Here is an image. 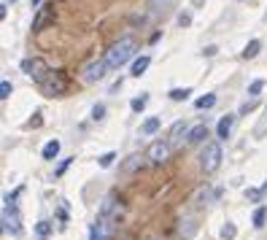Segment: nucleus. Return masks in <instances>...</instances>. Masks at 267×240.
I'll return each instance as SVG.
<instances>
[{
	"label": "nucleus",
	"instance_id": "20",
	"mask_svg": "<svg viewBox=\"0 0 267 240\" xmlns=\"http://www.w3.org/2000/svg\"><path fill=\"white\" fill-rule=\"evenodd\" d=\"M89 238H92V240H111L108 232H103V230H100V224H95V227L89 230Z\"/></svg>",
	"mask_w": 267,
	"mask_h": 240
},
{
	"label": "nucleus",
	"instance_id": "11",
	"mask_svg": "<svg viewBox=\"0 0 267 240\" xmlns=\"http://www.w3.org/2000/svg\"><path fill=\"white\" fill-rule=\"evenodd\" d=\"M184 132H186V122H176V124L170 127V132H168V143H170V146H176L178 141H181Z\"/></svg>",
	"mask_w": 267,
	"mask_h": 240
},
{
	"label": "nucleus",
	"instance_id": "26",
	"mask_svg": "<svg viewBox=\"0 0 267 240\" xmlns=\"http://www.w3.org/2000/svg\"><path fill=\"white\" fill-rule=\"evenodd\" d=\"M113 159H116V154H113V151H108V154H103L100 157V168H111V162Z\"/></svg>",
	"mask_w": 267,
	"mask_h": 240
},
{
	"label": "nucleus",
	"instance_id": "5",
	"mask_svg": "<svg viewBox=\"0 0 267 240\" xmlns=\"http://www.w3.org/2000/svg\"><path fill=\"white\" fill-rule=\"evenodd\" d=\"M22 73H27L35 84H41L46 78V73H49V65L41 57H27V59H22Z\"/></svg>",
	"mask_w": 267,
	"mask_h": 240
},
{
	"label": "nucleus",
	"instance_id": "31",
	"mask_svg": "<svg viewBox=\"0 0 267 240\" xmlns=\"http://www.w3.org/2000/svg\"><path fill=\"white\" fill-rule=\"evenodd\" d=\"M68 165H70V159H65V162H62V165H59V170H57V176H62V173H65V168H68Z\"/></svg>",
	"mask_w": 267,
	"mask_h": 240
},
{
	"label": "nucleus",
	"instance_id": "9",
	"mask_svg": "<svg viewBox=\"0 0 267 240\" xmlns=\"http://www.w3.org/2000/svg\"><path fill=\"white\" fill-rule=\"evenodd\" d=\"M232 124H235V116H232V113H227V116L219 119V124H216V135H219V141H227V138H230Z\"/></svg>",
	"mask_w": 267,
	"mask_h": 240
},
{
	"label": "nucleus",
	"instance_id": "18",
	"mask_svg": "<svg viewBox=\"0 0 267 240\" xmlns=\"http://www.w3.org/2000/svg\"><path fill=\"white\" fill-rule=\"evenodd\" d=\"M192 95L189 86H184V89H170V100H176V103H181V100H186Z\"/></svg>",
	"mask_w": 267,
	"mask_h": 240
},
{
	"label": "nucleus",
	"instance_id": "19",
	"mask_svg": "<svg viewBox=\"0 0 267 240\" xmlns=\"http://www.w3.org/2000/svg\"><path fill=\"white\" fill-rule=\"evenodd\" d=\"M265 222H267V208H257V213H254V227H257V230H262Z\"/></svg>",
	"mask_w": 267,
	"mask_h": 240
},
{
	"label": "nucleus",
	"instance_id": "10",
	"mask_svg": "<svg viewBox=\"0 0 267 240\" xmlns=\"http://www.w3.org/2000/svg\"><path fill=\"white\" fill-rule=\"evenodd\" d=\"M205 138H208V124H195V127L186 132V141H189L192 146H195V143H203Z\"/></svg>",
	"mask_w": 267,
	"mask_h": 240
},
{
	"label": "nucleus",
	"instance_id": "29",
	"mask_svg": "<svg viewBox=\"0 0 267 240\" xmlns=\"http://www.w3.org/2000/svg\"><path fill=\"white\" fill-rule=\"evenodd\" d=\"M257 108V100H251V103H243L240 105V113H249V111H254Z\"/></svg>",
	"mask_w": 267,
	"mask_h": 240
},
{
	"label": "nucleus",
	"instance_id": "30",
	"mask_svg": "<svg viewBox=\"0 0 267 240\" xmlns=\"http://www.w3.org/2000/svg\"><path fill=\"white\" fill-rule=\"evenodd\" d=\"M189 22H192V16H189V14H181V16H178V24H181V27H186Z\"/></svg>",
	"mask_w": 267,
	"mask_h": 240
},
{
	"label": "nucleus",
	"instance_id": "34",
	"mask_svg": "<svg viewBox=\"0 0 267 240\" xmlns=\"http://www.w3.org/2000/svg\"><path fill=\"white\" fill-rule=\"evenodd\" d=\"M14 3H16V0H14Z\"/></svg>",
	"mask_w": 267,
	"mask_h": 240
},
{
	"label": "nucleus",
	"instance_id": "24",
	"mask_svg": "<svg viewBox=\"0 0 267 240\" xmlns=\"http://www.w3.org/2000/svg\"><path fill=\"white\" fill-rule=\"evenodd\" d=\"M146 103H149V97H146V95H141V97H135V100H132V111H143L146 108Z\"/></svg>",
	"mask_w": 267,
	"mask_h": 240
},
{
	"label": "nucleus",
	"instance_id": "27",
	"mask_svg": "<svg viewBox=\"0 0 267 240\" xmlns=\"http://www.w3.org/2000/svg\"><path fill=\"white\" fill-rule=\"evenodd\" d=\"M35 230H38V235H41V238H46V235L51 232V227H49V222H38Z\"/></svg>",
	"mask_w": 267,
	"mask_h": 240
},
{
	"label": "nucleus",
	"instance_id": "22",
	"mask_svg": "<svg viewBox=\"0 0 267 240\" xmlns=\"http://www.w3.org/2000/svg\"><path fill=\"white\" fill-rule=\"evenodd\" d=\"M265 192H267V184L262 186V189H249V192H246V197H249L251 203H259V200H262V195H265Z\"/></svg>",
	"mask_w": 267,
	"mask_h": 240
},
{
	"label": "nucleus",
	"instance_id": "15",
	"mask_svg": "<svg viewBox=\"0 0 267 240\" xmlns=\"http://www.w3.org/2000/svg\"><path fill=\"white\" fill-rule=\"evenodd\" d=\"M259 49H262V43H259V41H249V43H246V49H243V57L246 59H254V57L259 54Z\"/></svg>",
	"mask_w": 267,
	"mask_h": 240
},
{
	"label": "nucleus",
	"instance_id": "14",
	"mask_svg": "<svg viewBox=\"0 0 267 240\" xmlns=\"http://www.w3.org/2000/svg\"><path fill=\"white\" fill-rule=\"evenodd\" d=\"M159 124H162V122H159L157 116H151V119H146V122H143L141 132H143V135H154V132L159 130Z\"/></svg>",
	"mask_w": 267,
	"mask_h": 240
},
{
	"label": "nucleus",
	"instance_id": "3",
	"mask_svg": "<svg viewBox=\"0 0 267 240\" xmlns=\"http://www.w3.org/2000/svg\"><path fill=\"white\" fill-rule=\"evenodd\" d=\"M16 195H5V211H3V230L11 232V235H19L22 232V219H19L16 211Z\"/></svg>",
	"mask_w": 267,
	"mask_h": 240
},
{
	"label": "nucleus",
	"instance_id": "16",
	"mask_svg": "<svg viewBox=\"0 0 267 240\" xmlns=\"http://www.w3.org/2000/svg\"><path fill=\"white\" fill-rule=\"evenodd\" d=\"M59 154V141H49L43 146V159H54Z\"/></svg>",
	"mask_w": 267,
	"mask_h": 240
},
{
	"label": "nucleus",
	"instance_id": "6",
	"mask_svg": "<svg viewBox=\"0 0 267 240\" xmlns=\"http://www.w3.org/2000/svg\"><path fill=\"white\" fill-rule=\"evenodd\" d=\"M146 159L151 165H165L170 159V143H162V141H154L146 149Z\"/></svg>",
	"mask_w": 267,
	"mask_h": 240
},
{
	"label": "nucleus",
	"instance_id": "28",
	"mask_svg": "<svg viewBox=\"0 0 267 240\" xmlns=\"http://www.w3.org/2000/svg\"><path fill=\"white\" fill-rule=\"evenodd\" d=\"M262 89H265V81H254V84L249 86V95H259Z\"/></svg>",
	"mask_w": 267,
	"mask_h": 240
},
{
	"label": "nucleus",
	"instance_id": "33",
	"mask_svg": "<svg viewBox=\"0 0 267 240\" xmlns=\"http://www.w3.org/2000/svg\"><path fill=\"white\" fill-rule=\"evenodd\" d=\"M38 240H46V238H38Z\"/></svg>",
	"mask_w": 267,
	"mask_h": 240
},
{
	"label": "nucleus",
	"instance_id": "2",
	"mask_svg": "<svg viewBox=\"0 0 267 240\" xmlns=\"http://www.w3.org/2000/svg\"><path fill=\"white\" fill-rule=\"evenodd\" d=\"M38 86H41V92L46 97H59V95L68 92V78H65L62 70H49V73H46V78Z\"/></svg>",
	"mask_w": 267,
	"mask_h": 240
},
{
	"label": "nucleus",
	"instance_id": "32",
	"mask_svg": "<svg viewBox=\"0 0 267 240\" xmlns=\"http://www.w3.org/2000/svg\"><path fill=\"white\" fill-rule=\"evenodd\" d=\"M216 51H219L216 46H208V49H205V57H213V54H216Z\"/></svg>",
	"mask_w": 267,
	"mask_h": 240
},
{
	"label": "nucleus",
	"instance_id": "17",
	"mask_svg": "<svg viewBox=\"0 0 267 240\" xmlns=\"http://www.w3.org/2000/svg\"><path fill=\"white\" fill-rule=\"evenodd\" d=\"M195 105H197L200 111H208V108H213V105H216V95H205V97H200Z\"/></svg>",
	"mask_w": 267,
	"mask_h": 240
},
{
	"label": "nucleus",
	"instance_id": "21",
	"mask_svg": "<svg viewBox=\"0 0 267 240\" xmlns=\"http://www.w3.org/2000/svg\"><path fill=\"white\" fill-rule=\"evenodd\" d=\"M235 235H238L235 224H230V222H227V224L222 227V238H224V240H235Z\"/></svg>",
	"mask_w": 267,
	"mask_h": 240
},
{
	"label": "nucleus",
	"instance_id": "25",
	"mask_svg": "<svg viewBox=\"0 0 267 240\" xmlns=\"http://www.w3.org/2000/svg\"><path fill=\"white\" fill-rule=\"evenodd\" d=\"M103 116H105V105H103V103H97L95 108H92V119H95V122H100Z\"/></svg>",
	"mask_w": 267,
	"mask_h": 240
},
{
	"label": "nucleus",
	"instance_id": "8",
	"mask_svg": "<svg viewBox=\"0 0 267 240\" xmlns=\"http://www.w3.org/2000/svg\"><path fill=\"white\" fill-rule=\"evenodd\" d=\"M51 19H54V5H49V3L41 5V8H38V14H35V19H32V32L43 30Z\"/></svg>",
	"mask_w": 267,
	"mask_h": 240
},
{
	"label": "nucleus",
	"instance_id": "1",
	"mask_svg": "<svg viewBox=\"0 0 267 240\" xmlns=\"http://www.w3.org/2000/svg\"><path fill=\"white\" fill-rule=\"evenodd\" d=\"M135 49H138V43L132 41V38H122V41H116V43L108 49V54H105L108 68H111V70H119L124 62H130V59H132Z\"/></svg>",
	"mask_w": 267,
	"mask_h": 240
},
{
	"label": "nucleus",
	"instance_id": "7",
	"mask_svg": "<svg viewBox=\"0 0 267 240\" xmlns=\"http://www.w3.org/2000/svg\"><path fill=\"white\" fill-rule=\"evenodd\" d=\"M105 70H108V62H105V59H95V62H89L84 68V81L86 84H95V81H100V78L105 76Z\"/></svg>",
	"mask_w": 267,
	"mask_h": 240
},
{
	"label": "nucleus",
	"instance_id": "23",
	"mask_svg": "<svg viewBox=\"0 0 267 240\" xmlns=\"http://www.w3.org/2000/svg\"><path fill=\"white\" fill-rule=\"evenodd\" d=\"M11 92H14V86H11V81H0V97H3V100H8V97H11Z\"/></svg>",
	"mask_w": 267,
	"mask_h": 240
},
{
	"label": "nucleus",
	"instance_id": "13",
	"mask_svg": "<svg viewBox=\"0 0 267 240\" xmlns=\"http://www.w3.org/2000/svg\"><path fill=\"white\" fill-rule=\"evenodd\" d=\"M149 65H151V59H149V57H138L135 62H132V76H143Z\"/></svg>",
	"mask_w": 267,
	"mask_h": 240
},
{
	"label": "nucleus",
	"instance_id": "12",
	"mask_svg": "<svg viewBox=\"0 0 267 240\" xmlns=\"http://www.w3.org/2000/svg\"><path fill=\"white\" fill-rule=\"evenodd\" d=\"M122 170H124V173H138V170H143V157H141V154H132V157L122 165Z\"/></svg>",
	"mask_w": 267,
	"mask_h": 240
},
{
	"label": "nucleus",
	"instance_id": "4",
	"mask_svg": "<svg viewBox=\"0 0 267 240\" xmlns=\"http://www.w3.org/2000/svg\"><path fill=\"white\" fill-rule=\"evenodd\" d=\"M219 165H222V146L216 141L205 143L203 154H200V168H203V173H216Z\"/></svg>",
	"mask_w": 267,
	"mask_h": 240
}]
</instances>
